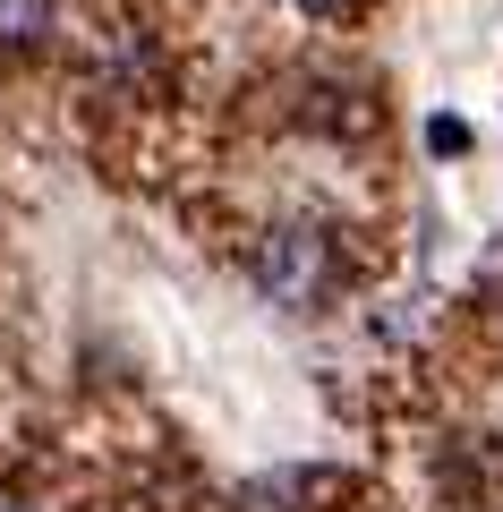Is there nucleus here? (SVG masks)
I'll return each instance as SVG.
<instances>
[{
    "label": "nucleus",
    "mask_w": 503,
    "mask_h": 512,
    "mask_svg": "<svg viewBox=\"0 0 503 512\" xmlns=\"http://www.w3.org/2000/svg\"><path fill=\"white\" fill-rule=\"evenodd\" d=\"M256 291L273 299V308H290V316H316L324 299H333V282H342V256H333V239L324 231H307V222H282V231H265L256 239Z\"/></svg>",
    "instance_id": "1"
},
{
    "label": "nucleus",
    "mask_w": 503,
    "mask_h": 512,
    "mask_svg": "<svg viewBox=\"0 0 503 512\" xmlns=\"http://www.w3.org/2000/svg\"><path fill=\"white\" fill-rule=\"evenodd\" d=\"M52 9L60 0H0V52H35L52 35Z\"/></svg>",
    "instance_id": "2"
},
{
    "label": "nucleus",
    "mask_w": 503,
    "mask_h": 512,
    "mask_svg": "<svg viewBox=\"0 0 503 512\" xmlns=\"http://www.w3.org/2000/svg\"><path fill=\"white\" fill-rule=\"evenodd\" d=\"M427 146H435V154H461V146H469V128H461V120H435V128H427Z\"/></svg>",
    "instance_id": "3"
},
{
    "label": "nucleus",
    "mask_w": 503,
    "mask_h": 512,
    "mask_svg": "<svg viewBox=\"0 0 503 512\" xmlns=\"http://www.w3.org/2000/svg\"><path fill=\"white\" fill-rule=\"evenodd\" d=\"M0 512H43L35 495H18V487H0Z\"/></svg>",
    "instance_id": "4"
},
{
    "label": "nucleus",
    "mask_w": 503,
    "mask_h": 512,
    "mask_svg": "<svg viewBox=\"0 0 503 512\" xmlns=\"http://www.w3.org/2000/svg\"><path fill=\"white\" fill-rule=\"evenodd\" d=\"M299 9H350V0H299Z\"/></svg>",
    "instance_id": "5"
}]
</instances>
